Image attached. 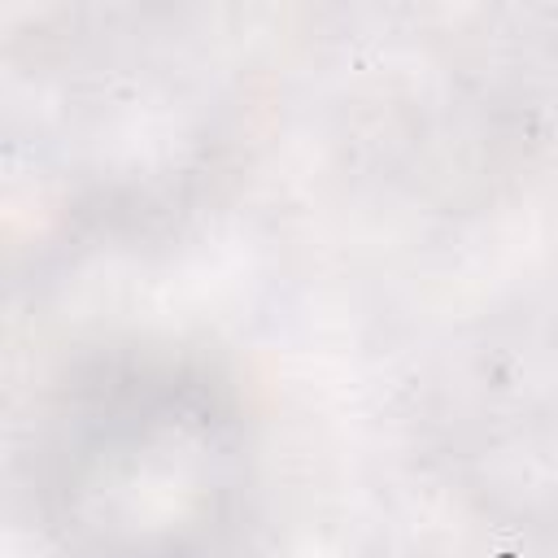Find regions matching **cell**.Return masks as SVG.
Wrapping results in <instances>:
<instances>
[{
    "mask_svg": "<svg viewBox=\"0 0 558 558\" xmlns=\"http://www.w3.org/2000/svg\"><path fill=\"white\" fill-rule=\"evenodd\" d=\"M105 384L65 414L74 423L57 449L65 458L57 493L74 488V497L96 501L109 488L122 519L144 527L140 558H196L231 493L222 471L235 449L222 410L179 375L140 371Z\"/></svg>",
    "mask_w": 558,
    "mask_h": 558,
    "instance_id": "obj_1",
    "label": "cell"
}]
</instances>
